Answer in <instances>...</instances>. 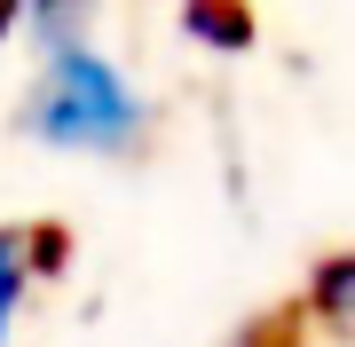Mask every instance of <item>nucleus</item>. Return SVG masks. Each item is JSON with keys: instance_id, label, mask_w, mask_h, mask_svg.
I'll return each instance as SVG.
<instances>
[{"instance_id": "7ed1b4c3", "label": "nucleus", "mask_w": 355, "mask_h": 347, "mask_svg": "<svg viewBox=\"0 0 355 347\" xmlns=\"http://www.w3.org/2000/svg\"><path fill=\"white\" fill-rule=\"evenodd\" d=\"M32 284H40V237L32 229H0V347H8V323L32 300Z\"/></svg>"}, {"instance_id": "f257e3e1", "label": "nucleus", "mask_w": 355, "mask_h": 347, "mask_svg": "<svg viewBox=\"0 0 355 347\" xmlns=\"http://www.w3.org/2000/svg\"><path fill=\"white\" fill-rule=\"evenodd\" d=\"M150 118H158V103L87 32L64 39V48H40V79H32V103H24V134L32 142L71 150V158H135Z\"/></svg>"}, {"instance_id": "f03ea898", "label": "nucleus", "mask_w": 355, "mask_h": 347, "mask_svg": "<svg viewBox=\"0 0 355 347\" xmlns=\"http://www.w3.org/2000/svg\"><path fill=\"white\" fill-rule=\"evenodd\" d=\"M0 32H24L32 48H64L87 32V0H0Z\"/></svg>"}]
</instances>
